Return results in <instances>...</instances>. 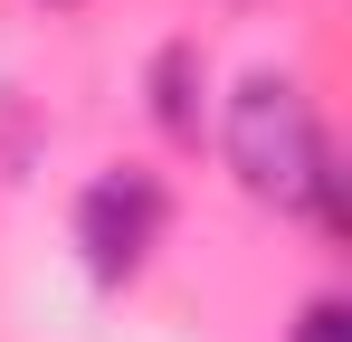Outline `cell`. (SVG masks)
<instances>
[{
	"label": "cell",
	"mask_w": 352,
	"mask_h": 342,
	"mask_svg": "<svg viewBox=\"0 0 352 342\" xmlns=\"http://www.w3.org/2000/svg\"><path fill=\"white\" fill-rule=\"evenodd\" d=\"M153 114H162L172 143H200V48L190 38H172L153 57Z\"/></svg>",
	"instance_id": "3957f363"
},
{
	"label": "cell",
	"mask_w": 352,
	"mask_h": 342,
	"mask_svg": "<svg viewBox=\"0 0 352 342\" xmlns=\"http://www.w3.org/2000/svg\"><path fill=\"white\" fill-rule=\"evenodd\" d=\"M229 162L257 200L276 209H314V219L343 238V171H333V143L305 105L295 76H248L229 95Z\"/></svg>",
	"instance_id": "6da1fadb"
},
{
	"label": "cell",
	"mask_w": 352,
	"mask_h": 342,
	"mask_svg": "<svg viewBox=\"0 0 352 342\" xmlns=\"http://www.w3.org/2000/svg\"><path fill=\"white\" fill-rule=\"evenodd\" d=\"M162 228H172V200H162L153 171H105V181H86V200H76V247H86L96 285L143 276V257L162 247Z\"/></svg>",
	"instance_id": "7a4b0ae2"
},
{
	"label": "cell",
	"mask_w": 352,
	"mask_h": 342,
	"mask_svg": "<svg viewBox=\"0 0 352 342\" xmlns=\"http://www.w3.org/2000/svg\"><path fill=\"white\" fill-rule=\"evenodd\" d=\"M295 342H352V304L343 295H314V304L295 314Z\"/></svg>",
	"instance_id": "277c9868"
}]
</instances>
